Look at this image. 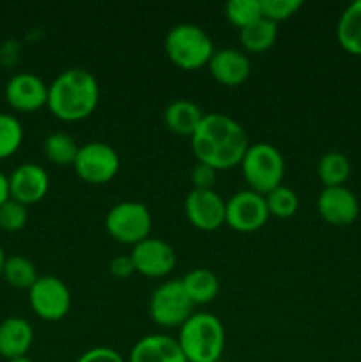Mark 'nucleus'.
Segmentation results:
<instances>
[{
  "mask_svg": "<svg viewBox=\"0 0 361 362\" xmlns=\"http://www.w3.org/2000/svg\"><path fill=\"white\" fill-rule=\"evenodd\" d=\"M193 306L180 279H170L152 292L149 315L161 327H180L193 315Z\"/></svg>",
  "mask_w": 361,
  "mask_h": 362,
  "instance_id": "nucleus-7",
  "label": "nucleus"
},
{
  "mask_svg": "<svg viewBox=\"0 0 361 362\" xmlns=\"http://www.w3.org/2000/svg\"><path fill=\"white\" fill-rule=\"evenodd\" d=\"M202 119H204V113H202L200 106L195 105L190 99H176L163 112L165 126L172 133L180 134V136L191 138V134L200 126Z\"/></svg>",
  "mask_w": 361,
  "mask_h": 362,
  "instance_id": "nucleus-19",
  "label": "nucleus"
},
{
  "mask_svg": "<svg viewBox=\"0 0 361 362\" xmlns=\"http://www.w3.org/2000/svg\"><path fill=\"white\" fill-rule=\"evenodd\" d=\"M184 212L191 226L202 232H216L225 225V202L214 189H191L184 200Z\"/></svg>",
  "mask_w": 361,
  "mask_h": 362,
  "instance_id": "nucleus-11",
  "label": "nucleus"
},
{
  "mask_svg": "<svg viewBox=\"0 0 361 362\" xmlns=\"http://www.w3.org/2000/svg\"><path fill=\"white\" fill-rule=\"evenodd\" d=\"M243 177L251 191L258 194H268L275 187L282 186L285 175V161L275 145L251 144L241 161Z\"/></svg>",
  "mask_w": 361,
  "mask_h": 362,
  "instance_id": "nucleus-5",
  "label": "nucleus"
},
{
  "mask_svg": "<svg viewBox=\"0 0 361 362\" xmlns=\"http://www.w3.org/2000/svg\"><path fill=\"white\" fill-rule=\"evenodd\" d=\"M317 211L326 223L342 228L356 221L360 204L356 194L345 186L324 187L317 198Z\"/></svg>",
  "mask_w": 361,
  "mask_h": 362,
  "instance_id": "nucleus-15",
  "label": "nucleus"
},
{
  "mask_svg": "<svg viewBox=\"0 0 361 362\" xmlns=\"http://www.w3.org/2000/svg\"><path fill=\"white\" fill-rule=\"evenodd\" d=\"M2 278L6 279L7 285L13 286V288L30 290L32 285L38 281L39 276L38 271H35V265L32 264L28 258L14 255V257H9L6 260Z\"/></svg>",
  "mask_w": 361,
  "mask_h": 362,
  "instance_id": "nucleus-25",
  "label": "nucleus"
},
{
  "mask_svg": "<svg viewBox=\"0 0 361 362\" xmlns=\"http://www.w3.org/2000/svg\"><path fill=\"white\" fill-rule=\"evenodd\" d=\"M184 290L193 304H209L219 292V281L209 269H193L183 279Z\"/></svg>",
  "mask_w": 361,
  "mask_h": 362,
  "instance_id": "nucleus-21",
  "label": "nucleus"
},
{
  "mask_svg": "<svg viewBox=\"0 0 361 362\" xmlns=\"http://www.w3.org/2000/svg\"><path fill=\"white\" fill-rule=\"evenodd\" d=\"M276 37H278V25L265 20L264 16L239 30L241 45L250 53L268 52L276 42Z\"/></svg>",
  "mask_w": 361,
  "mask_h": 362,
  "instance_id": "nucleus-22",
  "label": "nucleus"
},
{
  "mask_svg": "<svg viewBox=\"0 0 361 362\" xmlns=\"http://www.w3.org/2000/svg\"><path fill=\"white\" fill-rule=\"evenodd\" d=\"M6 99L16 112H38L48 103V85L34 73H16L7 81Z\"/></svg>",
  "mask_w": 361,
  "mask_h": 362,
  "instance_id": "nucleus-13",
  "label": "nucleus"
},
{
  "mask_svg": "<svg viewBox=\"0 0 361 362\" xmlns=\"http://www.w3.org/2000/svg\"><path fill=\"white\" fill-rule=\"evenodd\" d=\"M165 52L170 62L184 71L207 66L214 55V45L207 32L195 23H179L165 37Z\"/></svg>",
  "mask_w": 361,
  "mask_h": 362,
  "instance_id": "nucleus-4",
  "label": "nucleus"
},
{
  "mask_svg": "<svg viewBox=\"0 0 361 362\" xmlns=\"http://www.w3.org/2000/svg\"><path fill=\"white\" fill-rule=\"evenodd\" d=\"M193 189H212L216 184V170L204 163H197L191 170Z\"/></svg>",
  "mask_w": 361,
  "mask_h": 362,
  "instance_id": "nucleus-31",
  "label": "nucleus"
},
{
  "mask_svg": "<svg viewBox=\"0 0 361 362\" xmlns=\"http://www.w3.org/2000/svg\"><path fill=\"white\" fill-rule=\"evenodd\" d=\"M127 362H188L179 341L166 334H149L131 349Z\"/></svg>",
  "mask_w": 361,
  "mask_h": 362,
  "instance_id": "nucleus-17",
  "label": "nucleus"
},
{
  "mask_svg": "<svg viewBox=\"0 0 361 362\" xmlns=\"http://www.w3.org/2000/svg\"><path fill=\"white\" fill-rule=\"evenodd\" d=\"M99 83L91 71L69 67L48 85V110L62 122H78L96 112Z\"/></svg>",
  "mask_w": 361,
  "mask_h": 362,
  "instance_id": "nucleus-2",
  "label": "nucleus"
},
{
  "mask_svg": "<svg viewBox=\"0 0 361 362\" xmlns=\"http://www.w3.org/2000/svg\"><path fill=\"white\" fill-rule=\"evenodd\" d=\"M180 350L188 362H218L225 350V327L211 313H193L179 329Z\"/></svg>",
  "mask_w": 361,
  "mask_h": 362,
  "instance_id": "nucleus-3",
  "label": "nucleus"
},
{
  "mask_svg": "<svg viewBox=\"0 0 361 362\" xmlns=\"http://www.w3.org/2000/svg\"><path fill=\"white\" fill-rule=\"evenodd\" d=\"M110 272H112L113 278L119 279H127L130 276H133L137 272V269H134L131 255H120V257L113 258L110 262Z\"/></svg>",
  "mask_w": 361,
  "mask_h": 362,
  "instance_id": "nucleus-33",
  "label": "nucleus"
},
{
  "mask_svg": "<svg viewBox=\"0 0 361 362\" xmlns=\"http://www.w3.org/2000/svg\"><path fill=\"white\" fill-rule=\"evenodd\" d=\"M218 362H225V361H218Z\"/></svg>",
  "mask_w": 361,
  "mask_h": 362,
  "instance_id": "nucleus-37",
  "label": "nucleus"
},
{
  "mask_svg": "<svg viewBox=\"0 0 361 362\" xmlns=\"http://www.w3.org/2000/svg\"><path fill=\"white\" fill-rule=\"evenodd\" d=\"M74 362H126L117 350L110 346H94L81 354Z\"/></svg>",
  "mask_w": 361,
  "mask_h": 362,
  "instance_id": "nucleus-32",
  "label": "nucleus"
},
{
  "mask_svg": "<svg viewBox=\"0 0 361 362\" xmlns=\"http://www.w3.org/2000/svg\"><path fill=\"white\" fill-rule=\"evenodd\" d=\"M34 343V329L25 318L9 317L0 322V356L4 359L27 356Z\"/></svg>",
  "mask_w": 361,
  "mask_h": 362,
  "instance_id": "nucleus-18",
  "label": "nucleus"
},
{
  "mask_svg": "<svg viewBox=\"0 0 361 362\" xmlns=\"http://www.w3.org/2000/svg\"><path fill=\"white\" fill-rule=\"evenodd\" d=\"M7 179H9V198L20 202L25 207L38 204L48 194L50 177L46 170L35 163H23L16 166Z\"/></svg>",
  "mask_w": 361,
  "mask_h": 362,
  "instance_id": "nucleus-14",
  "label": "nucleus"
},
{
  "mask_svg": "<svg viewBox=\"0 0 361 362\" xmlns=\"http://www.w3.org/2000/svg\"><path fill=\"white\" fill-rule=\"evenodd\" d=\"M317 175L324 187L343 186L350 177V161L342 152H328L319 159Z\"/></svg>",
  "mask_w": 361,
  "mask_h": 362,
  "instance_id": "nucleus-23",
  "label": "nucleus"
},
{
  "mask_svg": "<svg viewBox=\"0 0 361 362\" xmlns=\"http://www.w3.org/2000/svg\"><path fill=\"white\" fill-rule=\"evenodd\" d=\"M7 362H32V361L28 359L27 356H21V357H14V359H9Z\"/></svg>",
  "mask_w": 361,
  "mask_h": 362,
  "instance_id": "nucleus-36",
  "label": "nucleus"
},
{
  "mask_svg": "<svg viewBox=\"0 0 361 362\" xmlns=\"http://www.w3.org/2000/svg\"><path fill=\"white\" fill-rule=\"evenodd\" d=\"M250 141L237 120L223 113H207L191 134V151L198 163L211 168L230 170L241 165Z\"/></svg>",
  "mask_w": 361,
  "mask_h": 362,
  "instance_id": "nucleus-1",
  "label": "nucleus"
},
{
  "mask_svg": "<svg viewBox=\"0 0 361 362\" xmlns=\"http://www.w3.org/2000/svg\"><path fill=\"white\" fill-rule=\"evenodd\" d=\"M106 232L120 244L137 246L151 237L152 216L147 205L126 200L113 205L105 218Z\"/></svg>",
  "mask_w": 361,
  "mask_h": 362,
  "instance_id": "nucleus-6",
  "label": "nucleus"
},
{
  "mask_svg": "<svg viewBox=\"0 0 361 362\" xmlns=\"http://www.w3.org/2000/svg\"><path fill=\"white\" fill-rule=\"evenodd\" d=\"M23 141L21 122L11 113H0V161L11 158Z\"/></svg>",
  "mask_w": 361,
  "mask_h": 362,
  "instance_id": "nucleus-27",
  "label": "nucleus"
},
{
  "mask_svg": "<svg viewBox=\"0 0 361 362\" xmlns=\"http://www.w3.org/2000/svg\"><path fill=\"white\" fill-rule=\"evenodd\" d=\"M336 39L350 55H361V0H356L340 16Z\"/></svg>",
  "mask_w": 361,
  "mask_h": 362,
  "instance_id": "nucleus-20",
  "label": "nucleus"
},
{
  "mask_svg": "<svg viewBox=\"0 0 361 362\" xmlns=\"http://www.w3.org/2000/svg\"><path fill=\"white\" fill-rule=\"evenodd\" d=\"M32 311L46 322H59L69 313L71 292L62 279L55 276H39L28 290Z\"/></svg>",
  "mask_w": 361,
  "mask_h": 362,
  "instance_id": "nucleus-9",
  "label": "nucleus"
},
{
  "mask_svg": "<svg viewBox=\"0 0 361 362\" xmlns=\"http://www.w3.org/2000/svg\"><path fill=\"white\" fill-rule=\"evenodd\" d=\"M260 4L262 16L276 25L280 21H285L289 18H292L303 7L301 0H260Z\"/></svg>",
  "mask_w": 361,
  "mask_h": 362,
  "instance_id": "nucleus-30",
  "label": "nucleus"
},
{
  "mask_svg": "<svg viewBox=\"0 0 361 362\" xmlns=\"http://www.w3.org/2000/svg\"><path fill=\"white\" fill-rule=\"evenodd\" d=\"M225 16L234 27L243 30L262 18L260 0H230L225 4Z\"/></svg>",
  "mask_w": 361,
  "mask_h": 362,
  "instance_id": "nucleus-28",
  "label": "nucleus"
},
{
  "mask_svg": "<svg viewBox=\"0 0 361 362\" xmlns=\"http://www.w3.org/2000/svg\"><path fill=\"white\" fill-rule=\"evenodd\" d=\"M9 200V179L0 172V205Z\"/></svg>",
  "mask_w": 361,
  "mask_h": 362,
  "instance_id": "nucleus-34",
  "label": "nucleus"
},
{
  "mask_svg": "<svg viewBox=\"0 0 361 362\" xmlns=\"http://www.w3.org/2000/svg\"><path fill=\"white\" fill-rule=\"evenodd\" d=\"M73 168L84 182L101 186L115 179L120 168V159L115 148L105 141H88L78 151Z\"/></svg>",
  "mask_w": 361,
  "mask_h": 362,
  "instance_id": "nucleus-8",
  "label": "nucleus"
},
{
  "mask_svg": "<svg viewBox=\"0 0 361 362\" xmlns=\"http://www.w3.org/2000/svg\"><path fill=\"white\" fill-rule=\"evenodd\" d=\"M6 260H7V257H6V253H4L2 246H0V278H2V274H4V265H6Z\"/></svg>",
  "mask_w": 361,
  "mask_h": 362,
  "instance_id": "nucleus-35",
  "label": "nucleus"
},
{
  "mask_svg": "<svg viewBox=\"0 0 361 362\" xmlns=\"http://www.w3.org/2000/svg\"><path fill=\"white\" fill-rule=\"evenodd\" d=\"M134 269L138 274L145 278H165L176 267V251L170 244H166L161 239H149L142 240L140 244L133 246L131 251Z\"/></svg>",
  "mask_w": 361,
  "mask_h": 362,
  "instance_id": "nucleus-12",
  "label": "nucleus"
},
{
  "mask_svg": "<svg viewBox=\"0 0 361 362\" xmlns=\"http://www.w3.org/2000/svg\"><path fill=\"white\" fill-rule=\"evenodd\" d=\"M211 76L225 87H239L250 78V57L236 48H223L214 52L207 64Z\"/></svg>",
  "mask_w": 361,
  "mask_h": 362,
  "instance_id": "nucleus-16",
  "label": "nucleus"
},
{
  "mask_svg": "<svg viewBox=\"0 0 361 362\" xmlns=\"http://www.w3.org/2000/svg\"><path fill=\"white\" fill-rule=\"evenodd\" d=\"M28 212L27 207L20 202L9 198L0 205V230L6 232H20L27 225Z\"/></svg>",
  "mask_w": 361,
  "mask_h": 362,
  "instance_id": "nucleus-29",
  "label": "nucleus"
},
{
  "mask_svg": "<svg viewBox=\"0 0 361 362\" xmlns=\"http://www.w3.org/2000/svg\"><path fill=\"white\" fill-rule=\"evenodd\" d=\"M78 151H80V145L71 134L64 133V131L50 133L45 140V156L53 165L73 166Z\"/></svg>",
  "mask_w": 361,
  "mask_h": 362,
  "instance_id": "nucleus-24",
  "label": "nucleus"
},
{
  "mask_svg": "<svg viewBox=\"0 0 361 362\" xmlns=\"http://www.w3.org/2000/svg\"><path fill=\"white\" fill-rule=\"evenodd\" d=\"M225 225L239 233H253L268 223L269 211L264 194L246 189L232 194L225 202Z\"/></svg>",
  "mask_w": 361,
  "mask_h": 362,
  "instance_id": "nucleus-10",
  "label": "nucleus"
},
{
  "mask_svg": "<svg viewBox=\"0 0 361 362\" xmlns=\"http://www.w3.org/2000/svg\"><path fill=\"white\" fill-rule=\"evenodd\" d=\"M265 205H268L269 216H275V218L287 219L292 218L294 214L299 209V198H297L296 191L290 189L287 186H278L273 191H269L268 194H264Z\"/></svg>",
  "mask_w": 361,
  "mask_h": 362,
  "instance_id": "nucleus-26",
  "label": "nucleus"
}]
</instances>
